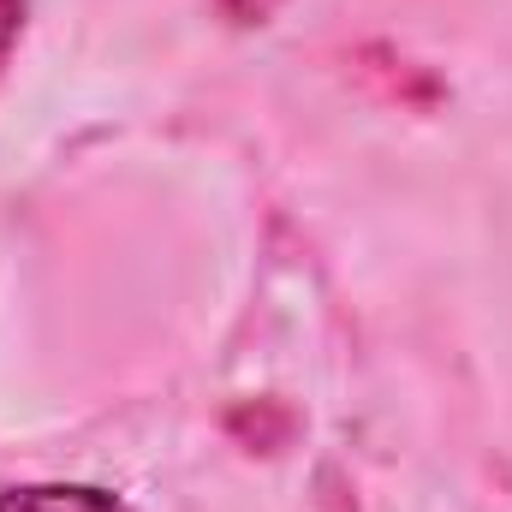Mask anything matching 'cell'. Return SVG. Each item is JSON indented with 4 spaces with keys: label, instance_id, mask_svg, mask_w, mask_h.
I'll use <instances>...</instances> for the list:
<instances>
[{
    "label": "cell",
    "instance_id": "3957f363",
    "mask_svg": "<svg viewBox=\"0 0 512 512\" xmlns=\"http://www.w3.org/2000/svg\"><path fill=\"white\" fill-rule=\"evenodd\" d=\"M227 6H233V12H239V18H262V12H268V6H274V0H227Z\"/></svg>",
    "mask_w": 512,
    "mask_h": 512
},
{
    "label": "cell",
    "instance_id": "7a4b0ae2",
    "mask_svg": "<svg viewBox=\"0 0 512 512\" xmlns=\"http://www.w3.org/2000/svg\"><path fill=\"white\" fill-rule=\"evenodd\" d=\"M18 24H24V0H0V60H6V48L18 36Z\"/></svg>",
    "mask_w": 512,
    "mask_h": 512
},
{
    "label": "cell",
    "instance_id": "6da1fadb",
    "mask_svg": "<svg viewBox=\"0 0 512 512\" xmlns=\"http://www.w3.org/2000/svg\"><path fill=\"white\" fill-rule=\"evenodd\" d=\"M0 512H126L102 489H66V483H36V489H6Z\"/></svg>",
    "mask_w": 512,
    "mask_h": 512
}]
</instances>
